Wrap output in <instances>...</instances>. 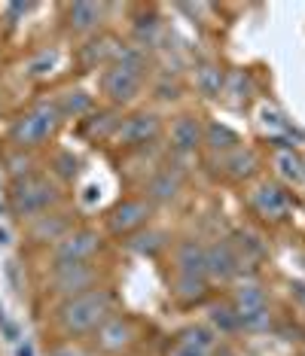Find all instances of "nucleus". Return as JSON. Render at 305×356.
I'll list each match as a JSON object with an SVG mask.
<instances>
[{
  "label": "nucleus",
  "mask_w": 305,
  "mask_h": 356,
  "mask_svg": "<svg viewBox=\"0 0 305 356\" xmlns=\"http://www.w3.org/2000/svg\"><path fill=\"white\" fill-rule=\"evenodd\" d=\"M171 244H168V238L162 232H147V234H134V241H132V250H138L141 256H159L162 250H168Z\"/></svg>",
  "instance_id": "obj_30"
},
{
  "label": "nucleus",
  "mask_w": 305,
  "mask_h": 356,
  "mask_svg": "<svg viewBox=\"0 0 305 356\" xmlns=\"http://www.w3.org/2000/svg\"><path fill=\"white\" fill-rule=\"evenodd\" d=\"M152 210H156V207H152L147 198L128 195V198L116 201V204L107 210L104 222H107V232L116 234V238H132V234L143 232V225H150Z\"/></svg>",
  "instance_id": "obj_6"
},
{
  "label": "nucleus",
  "mask_w": 305,
  "mask_h": 356,
  "mask_svg": "<svg viewBox=\"0 0 305 356\" xmlns=\"http://www.w3.org/2000/svg\"><path fill=\"white\" fill-rule=\"evenodd\" d=\"M58 204H61V192H58V186H55V180L37 174V171L22 177V180H13V186H10V210L19 220L31 222V220H37V216L55 210Z\"/></svg>",
  "instance_id": "obj_4"
},
{
  "label": "nucleus",
  "mask_w": 305,
  "mask_h": 356,
  "mask_svg": "<svg viewBox=\"0 0 305 356\" xmlns=\"http://www.w3.org/2000/svg\"><path fill=\"white\" fill-rule=\"evenodd\" d=\"M98 286V268L92 262H64L49 274V289L61 298L83 296Z\"/></svg>",
  "instance_id": "obj_7"
},
{
  "label": "nucleus",
  "mask_w": 305,
  "mask_h": 356,
  "mask_svg": "<svg viewBox=\"0 0 305 356\" xmlns=\"http://www.w3.org/2000/svg\"><path fill=\"white\" fill-rule=\"evenodd\" d=\"M220 341L211 329L205 326H189L180 332V338L174 341V350L168 356H214Z\"/></svg>",
  "instance_id": "obj_17"
},
{
  "label": "nucleus",
  "mask_w": 305,
  "mask_h": 356,
  "mask_svg": "<svg viewBox=\"0 0 305 356\" xmlns=\"http://www.w3.org/2000/svg\"><path fill=\"white\" fill-rule=\"evenodd\" d=\"M123 52V43L110 34H98V37H89L77 52V61L83 70H107L110 64L119 58Z\"/></svg>",
  "instance_id": "obj_15"
},
{
  "label": "nucleus",
  "mask_w": 305,
  "mask_h": 356,
  "mask_svg": "<svg viewBox=\"0 0 305 356\" xmlns=\"http://www.w3.org/2000/svg\"><path fill=\"white\" fill-rule=\"evenodd\" d=\"M147 74H150L147 52L138 49V46H123L119 58L107 70H101V76H98L101 98L114 110L128 107V104H134L143 95Z\"/></svg>",
  "instance_id": "obj_1"
},
{
  "label": "nucleus",
  "mask_w": 305,
  "mask_h": 356,
  "mask_svg": "<svg viewBox=\"0 0 305 356\" xmlns=\"http://www.w3.org/2000/svg\"><path fill=\"white\" fill-rule=\"evenodd\" d=\"M208 277H183V274H174V283H171V293L178 302L183 305H198L202 298L208 296Z\"/></svg>",
  "instance_id": "obj_26"
},
{
  "label": "nucleus",
  "mask_w": 305,
  "mask_h": 356,
  "mask_svg": "<svg viewBox=\"0 0 305 356\" xmlns=\"http://www.w3.org/2000/svg\"><path fill=\"white\" fill-rule=\"evenodd\" d=\"M192 79H196V88L205 95V98H220L226 70H223L220 64H214V61H202V64H196V74H192Z\"/></svg>",
  "instance_id": "obj_25"
},
{
  "label": "nucleus",
  "mask_w": 305,
  "mask_h": 356,
  "mask_svg": "<svg viewBox=\"0 0 305 356\" xmlns=\"http://www.w3.org/2000/svg\"><path fill=\"white\" fill-rule=\"evenodd\" d=\"M205 271L211 283H229L242 271V259H238L232 241H214L205 247Z\"/></svg>",
  "instance_id": "obj_11"
},
{
  "label": "nucleus",
  "mask_w": 305,
  "mask_h": 356,
  "mask_svg": "<svg viewBox=\"0 0 305 356\" xmlns=\"http://www.w3.org/2000/svg\"><path fill=\"white\" fill-rule=\"evenodd\" d=\"M28 232H31V238L34 241H40V244H49V241L58 244L64 234L70 232V220H68V213H61V210H49V213L31 220Z\"/></svg>",
  "instance_id": "obj_19"
},
{
  "label": "nucleus",
  "mask_w": 305,
  "mask_h": 356,
  "mask_svg": "<svg viewBox=\"0 0 305 356\" xmlns=\"http://www.w3.org/2000/svg\"><path fill=\"white\" fill-rule=\"evenodd\" d=\"M55 61H58L55 49H40V52H34V55L28 58V64H25V76H31V79L49 76L52 67H55Z\"/></svg>",
  "instance_id": "obj_29"
},
{
  "label": "nucleus",
  "mask_w": 305,
  "mask_h": 356,
  "mask_svg": "<svg viewBox=\"0 0 305 356\" xmlns=\"http://www.w3.org/2000/svg\"><path fill=\"white\" fill-rule=\"evenodd\" d=\"M229 302L235 307V314H251V311L269 307V296H266V289L256 286V283H244V286L235 289V296H232Z\"/></svg>",
  "instance_id": "obj_27"
},
{
  "label": "nucleus",
  "mask_w": 305,
  "mask_h": 356,
  "mask_svg": "<svg viewBox=\"0 0 305 356\" xmlns=\"http://www.w3.org/2000/svg\"><path fill=\"white\" fill-rule=\"evenodd\" d=\"M134 338H138V326H134L132 317H123V314H110V317L95 329V344H98L104 353L125 350L128 344H134Z\"/></svg>",
  "instance_id": "obj_12"
},
{
  "label": "nucleus",
  "mask_w": 305,
  "mask_h": 356,
  "mask_svg": "<svg viewBox=\"0 0 305 356\" xmlns=\"http://www.w3.org/2000/svg\"><path fill=\"white\" fill-rule=\"evenodd\" d=\"M55 168V177H64V180H74V177L79 174V159L74 156V152H58L52 161Z\"/></svg>",
  "instance_id": "obj_31"
},
{
  "label": "nucleus",
  "mask_w": 305,
  "mask_h": 356,
  "mask_svg": "<svg viewBox=\"0 0 305 356\" xmlns=\"http://www.w3.org/2000/svg\"><path fill=\"white\" fill-rule=\"evenodd\" d=\"M247 204H251V210L260 216V220L281 222L287 213H290V192H287L284 183L263 180L247 192Z\"/></svg>",
  "instance_id": "obj_8"
},
{
  "label": "nucleus",
  "mask_w": 305,
  "mask_h": 356,
  "mask_svg": "<svg viewBox=\"0 0 305 356\" xmlns=\"http://www.w3.org/2000/svg\"><path fill=\"white\" fill-rule=\"evenodd\" d=\"M211 161L217 165V177H223V180H229V183H244L260 171V156H256L253 149H247L244 143L211 159Z\"/></svg>",
  "instance_id": "obj_13"
},
{
  "label": "nucleus",
  "mask_w": 305,
  "mask_h": 356,
  "mask_svg": "<svg viewBox=\"0 0 305 356\" xmlns=\"http://www.w3.org/2000/svg\"><path fill=\"white\" fill-rule=\"evenodd\" d=\"M52 101H55V107H58L64 122H68V119H79V122H83L95 110V98L86 88H64L58 98H52Z\"/></svg>",
  "instance_id": "obj_21"
},
{
  "label": "nucleus",
  "mask_w": 305,
  "mask_h": 356,
  "mask_svg": "<svg viewBox=\"0 0 305 356\" xmlns=\"http://www.w3.org/2000/svg\"><path fill=\"white\" fill-rule=\"evenodd\" d=\"M183 192V171L174 165H159L156 171H152L147 180H143V195L152 207L159 204H171V201H178Z\"/></svg>",
  "instance_id": "obj_10"
},
{
  "label": "nucleus",
  "mask_w": 305,
  "mask_h": 356,
  "mask_svg": "<svg viewBox=\"0 0 305 356\" xmlns=\"http://www.w3.org/2000/svg\"><path fill=\"white\" fill-rule=\"evenodd\" d=\"M220 98L229 104V107H247L253 98V83H251V74L247 70H229L226 79H223V92Z\"/></svg>",
  "instance_id": "obj_23"
},
{
  "label": "nucleus",
  "mask_w": 305,
  "mask_h": 356,
  "mask_svg": "<svg viewBox=\"0 0 305 356\" xmlns=\"http://www.w3.org/2000/svg\"><path fill=\"white\" fill-rule=\"evenodd\" d=\"M202 137H205V125L192 113H183V116H178L168 125V147H171V152H178V156L196 152L202 147Z\"/></svg>",
  "instance_id": "obj_16"
},
{
  "label": "nucleus",
  "mask_w": 305,
  "mask_h": 356,
  "mask_svg": "<svg viewBox=\"0 0 305 356\" xmlns=\"http://www.w3.org/2000/svg\"><path fill=\"white\" fill-rule=\"evenodd\" d=\"M275 174L284 180V186H302L305 183V159L293 147H275L272 152Z\"/></svg>",
  "instance_id": "obj_20"
},
{
  "label": "nucleus",
  "mask_w": 305,
  "mask_h": 356,
  "mask_svg": "<svg viewBox=\"0 0 305 356\" xmlns=\"http://www.w3.org/2000/svg\"><path fill=\"white\" fill-rule=\"evenodd\" d=\"M114 307H116L114 293L95 286L83 296L64 298L61 307H58V323L68 335H89V332H95L110 314H114Z\"/></svg>",
  "instance_id": "obj_2"
},
{
  "label": "nucleus",
  "mask_w": 305,
  "mask_h": 356,
  "mask_svg": "<svg viewBox=\"0 0 305 356\" xmlns=\"http://www.w3.org/2000/svg\"><path fill=\"white\" fill-rule=\"evenodd\" d=\"M101 250V238L92 229H70L58 244L52 247L55 265L64 262H92V256Z\"/></svg>",
  "instance_id": "obj_9"
},
{
  "label": "nucleus",
  "mask_w": 305,
  "mask_h": 356,
  "mask_svg": "<svg viewBox=\"0 0 305 356\" xmlns=\"http://www.w3.org/2000/svg\"><path fill=\"white\" fill-rule=\"evenodd\" d=\"M119 110H114V107H107V110H92L89 116L83 119V134L89 137V140H95V143H104V140H114V134H116V125H119Z\"/></svg>",
  "instance_id": "obj_22"
},
{
  "label": "nucleus",
  "mask_w": 305,
  "mask_h": 356,
  "mask_svg": "<svg viewBox=\"0 0 305 356\" xmlns=\"http://www.w3.org/2000/svg\"><path fill=\"white\" fill-rule=\"evenodd\" d=\"M174 274H183V277H208L205 271V244H198V241H180L178 247H174ZM211 283V280H208Z\"/></svg>",
  "instance_id": "obj_18"
},
{
  "label": "nucleus",
  "mask_w": 305,
  "mask_h": 356,
  "mask_svg": "<svg viewBox=\"0 0 305 356\" xmlns=\"http://www.w3.org/2000/svg\"><path fill=\"white\" fill-rule=\"evenodd\" d=\"M61 113L55 107V101H37L31 104L25 113H19V116L13 119L10 125V143L15 149H37L43 147V143H49L55 131L61 128Z\"/></svg>",
  "instance_id": "obj_3"
},
{
  "label": "nucleus",
  "mask_w": 305,
  "mask_h": 356,
  "mask_svg": "<svg viewBox=\"0 0 305 356\" xmlns=\"http://www.w3.org/2000/svg\"><path fill=\"white\" fill-rule=\"evenodd\" d=\"M180 92H183V86L178 83V79L171 83V76H168V74L162 76V83L152 86V95H156L159 101H178V98H180Z\"/></svg>",
  "instance_id": "obj_32"
},
{
  "label": "nucleus",
  "mask_w": 305,
  "mask_h": 356,
  "mask_svg": "<svg viewBox=\"0 0 305 356\" xmlns=\"http://www.w3.org/2000/svg\"><path fill=\"white\" fill-rule=\"evenodd\" d=\"M211 323L214 329H220V335H235L238 329V314L235 307H232V302H220V305H211Z\"/></svg>",
  "instance_id": "obj_28"
},
{
  "label": "nucleus",
  "mask_w": 305,
  "mask_h": 356,
  "mask_svg": "<svg viewBox=\"0 0 305 356\" xmlns=\"http://www.w3.org/2000/svg\"><path fill=\"white\" fill-rule=\"evenodd\" d=\"M104 13H107V6H101V3H68L64 6V19H61L64 31H68L70 37L89 40L101 31Z\"/></svg>",
  "instance_id": "obj_14"
},
{
  "label": "nucleus",
  "mask_w": 305,
  "mask_h": 356,
  "mask_svg": "<svg viewBox=\"0 0 305 356\" xmlns=\"http://www.w3.org/2000/svg\"><path fill=\"white\" fill-rule=\"evenodd\" d=\"M290 296L299 298V302L305 305V283H290Z\"/></svg>",
  "instance_id": "obj_33"
},
{
  "label": "nucleus",
  "mask_w": 305,
  "mask_h": 356,
  "mask_svg": "<svg viewBox=\"0 0 305 356\" xmlns=\"http://www.w3.org/2000/svg\"><path fill=\"white\" fill-rule=\"evenodd\" d=\"M202 147L211 152V159L223 156V152L242 147V137L232 131L229 125H217V122H208L205 125V137H202Z\"/></svg>",
  "instance_id": "obj_24"
},
{
  "label": "nucleus",
  "mask_w": 305,
  "mask_h": 356,
  "mask_svg": "<svg viewBox=\"0 0 305 356\" xmlns=\"http://www.w3.org/2000/svg\"><path fill=\"white\" fill-rule=\"evenodd\" d=\"M162 134H165L162 119H159L156 113L138 110V113H128V116L119 119L116 134H114L110 143H116V147H123V149H138L141 152V149L152 147Z\"/></svg>",
  "instance_id": "obj_5"
}]
</instances>
